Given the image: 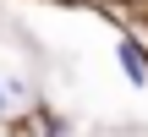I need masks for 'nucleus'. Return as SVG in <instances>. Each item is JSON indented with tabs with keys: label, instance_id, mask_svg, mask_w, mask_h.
Wrapping results in <instances>:
<instances>
[{
	"label": "nucleus",
	"instance_id": "1",
	"mask_svg": "<svg viewBox=\"0 0 148 137\" xmlns=\"http://www.w3.org/2000/svg\"><path fill=\"white\" fill-rule=\"evenodd\" d=\"M121 66H126V82H132V88L148 82V55H143L137 38H121Z\"/></svg>",
	"mask_w": 148,
	"mask_h": 137
},
{
	"label": "nucleus",
	"instance_id": "2",
	"mask_svg": "<svg viewBox=\"0 0 148 137\" xmlns=\"http://www.w3.org/2000/svg\"><path fill=\"white\" fill-rule=\"evenodd\" d=\"M0 115H5V88H0Z\"/></svg>",
	"mask_w": 148,
	"mask_h": 137
}]
</instances>
